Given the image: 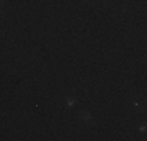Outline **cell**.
Instances as JSON below:
<instances>
[{"label":"cell","mask_w":147,"mask_h":141,"mask_svg":"<svg viewBox=\"0 0 147 141\" xmlns=\"http://www.w3.org/2000/svg\"><path fill=\"white\" fill-rule=\"evenodd\" d=\"M80 119H82L86 126H88V124H91V115H89V113H86V111L80 113Z\"/></svg>","instance_id":"cell-1"},{"label":"cell","mask_w":147,"mask_h":141,"mask_svg":"<svg viewBox=\"0 0 147 141\" xmlns=\"http://www.w3.org/2000/svg\"><path fill=\"white\" fill-rule=\"evenodd\" d=\"M75 102H77V100L74 99V97H66V103H67L69 107H74V105H75Z\"/></svg>","instance_id":"cell-2"},{"label":"cell","mask_w":147,"mask_h":141,"mask_svg":"<svg viewBox=\"0 0 147 141\" xmlns=\"http://www.w3.org/2000/svg\"><path fill=\"white\" fill-rule=\"evenodd\" d=\"M2 2H3V0H0V3H2Z\"/></svg>","instance_id":"cell-3"}]
</instances>
